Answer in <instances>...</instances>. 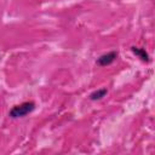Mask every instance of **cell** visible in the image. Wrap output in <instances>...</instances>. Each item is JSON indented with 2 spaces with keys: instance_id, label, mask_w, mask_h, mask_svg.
I'll use <instances>...</instances> for the list:
<instances>
[{
  "instance_id": "obj_1",
  "label": "cell",
  "mask_w": 155,
  "mask_h": 155,
  "mask_svg": "<svg viewBox=\"0 0 155 155\" xmlns=\"http://www.w3.org/2000/svg\"><path fill=\"white\" fill-rule=\"evenodd\" d=\"M35 109V103L34 102H23L19 105H15L10 113L8 116H11L12 119H17V117H23L28 114H30L33 110Z\"/></svg>"
},
{
  "instance_id": "obj_2",
  "label": "cell",
  "mask_w": 155,
  "mask_h": 155,
  "mask_svg": "<svg viewBox=\"0 0 155 155\" xmlns=\"http://www.w3.org/2000/svg\"><path fill=\"white\" fill-rule=\"evenodd\" d=\"M117 57V53L115 51H111V52H108V53H104L102 54L98 59H97V64L101 65V67H105V65H109L111 64Z\"/></svg>"
},
{
  "instance_id": "obj_3",
  "label": "cell",
  "mask_w": 155,
  "mask_h": 155,
  "mask_svg": "<svg viewBox=\"0 0 155 155\" xmlns=\"http://www.w3.org/2000/svg\"><path fill=\"white\" fill-rule=\"evenodd\" d=\"M132 52H133L136 56H138L142 61H144V62H149V56H148V53L145 52V50H144V48L132 47Z\"/></svg>"
},
{
  "instance_id": "obj_4",
  "label": "cell",
  "mask_w": 155,
  "mask_h": 155,
  "mask_svg": "<svg viewBox=\"0 0 155 155\" xmlns=\"http://www.w3.org/2000/svg\"><path fill=\"white\" fill-rule=\"evenodd\" d=\"M108 93V90L107 88H101V90H97L94 92H92L90 94V99L91 101H98V99H102L103 97H105V94Z\"/></svg>"
}]
</instances>
